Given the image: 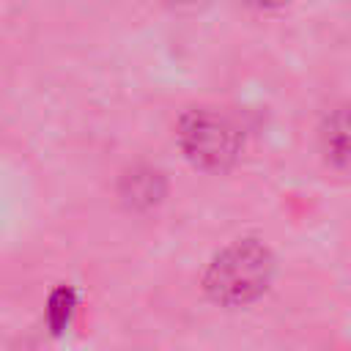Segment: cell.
Segmentation results:
<instances>
[{
    "label": "cell",
    "mask_w": 351,
    "mask_h": 351,
    "mask_svg": "<svg viewBox=\"0 0 351 351\" xmlns=\"http://www.w3.org/2000/svg\"><path fill=\"white\" fill-rule=\"evenodd\" d=\"M247 5H255V8H277V5H282V3H288V0H244Z\"/></svg>",
    "instance_id": "6"
},
{
    "label": "cell",
    "mask_w": 351,
    "mask_h": 351,
    "mask_svg": "<svg viewBox=\"0 0 351 351\" xmlns=\"http://www.w3.org/2000/svg\"><path fill=\"white\" fill-rule=\"evenodd\" d=\"M178 140L186 159L203 170H225L239 156V129L211 110L186 112L178 126Z\"/></svg>",
    "instance_id": "2"
},
{
    "label": "cell",
    "mask_w": 351,
    "mask_h": 351,
    "mask_svg": "<svg viewBox=\"0 0 351 351\" xmlns=\"http://www.w3.org/2000/svg\"><path fill=\"white\" fill-rule=\"evenodd\" d=\"M271 274H274L271 252L263 244L244 239L225 247L211 261L203 277V288L214 302L228 307H241L255 302L269 288Z\"/></svg>",
    "instance_id": "1"
},
{
    "label": "cell",
    "mask_w": 351,
    "mask_h": 351,
    "mask_svg": "<svg viewBox=\"0 0 351 351\" xmlns=\"http://www.w3.org/2000/svg\"><path fill=\"white\" fill-rule=\"evenodd\" d=\"M71 313H74V293L69 288H58L49 296V310H47L52 332H63L69 326V321H71Z\"/></svg>",
    "instance_id": "5"
},
{
    "label": "cell",
    "mask_w": 351,
    "mask_h": 351,
    "mask_svg": "<svg viewBox=\"0 0 351 351\" xmlns=\"http://www.w3.org/2000/svg\"><path fill=\"white\" fill-rule=\"evenodd\" d=\"M321 145H324V154H326V159L332 165H337V167L346 165V156H348V121H346V110L343 107H337L326 118V123L321 129Z\"/></svg>",
    "instance_id": "4"
},
{
    "label": "cell",
    "mask_w": 351,
    "mask_h": 351,
    "mask_svg": "<svg viewBox=\"0 0 351 351\" xmlns=\"http://www.w3.org/2000/svg\"><path fill=\"white\" fill-rule=\"evenodd\" d=\"M123 197L143 208V206H154L159 197H162V176L156 170H148V167H140V170H132L126 178H123Z\"/></svg>",
    "instance_id": "3"
}]
</instances>
